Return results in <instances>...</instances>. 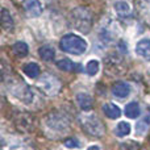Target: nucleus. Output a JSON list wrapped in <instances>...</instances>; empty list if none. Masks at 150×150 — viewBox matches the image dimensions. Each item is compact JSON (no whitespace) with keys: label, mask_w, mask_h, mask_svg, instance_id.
Listing matches in <instances>:
<instances>
[{"label":"nucleus","mask_w":150,"mask_h":150,"mask_svg":"<svg viewBox=\"0 0 150 150\" xmlns=\"http://www.w3.org/2000/svg\"><path fill=\"white\" fill-rule=\"evenodd\" d=\"M136 53L144 59L150 61V40L142 38L141 41H138L136 45Z\"/></svg>","instance_id":"nucleus-6"},{"label":"nucleus","mask_w":150,"mask_h":150,"mask_svg":"<svg viewBox=\"0 0 150 150\" xmlns=\"http://www.w3.org/2000/svg\"><path fill=\"white\" fill-rule=\"evenodd\" d=\"M40 87L46 93H49V95H54V93L58 92L61 84H59V82L55 79V76L45 75V76H42V79L40 80Z\"/></svg>","instance_id":"nucleus-3"},{"label":"nucleus","mask_w":150,"mask_h":150,"mask_svg":"<svg viewBox=\"0 0 150 150\" xmlns=\"http://www.w3.org/2000/svg\"><path fill=\"white\" fill-rule=\"evenodd\" d=\"M115 11L120 16H125L130 13V7L127 1H117V3H115Z\"/></svg>","instance_id":"nucleus-16"},{"label":"nucleus","mask_w":150,"mask_h":150,"mask_svg":"<svg viewBox=\"0 0 150 150\" xmlns=\"http://www.w3.org/2000/svg\"><path fill=\"white\" fill-rule=\"evenodd\" d=\"M130 130H132V128H130L129 122L121 121L117 124L116 129H115V134H116L117 137H125V136H128L130 133Z\"/></svg>","instance_id":"nucleus-12"},{"label":"nucleus","mask_w":150,"mask_h":150,"mask_svg":"<svg viewBox=\"0 0 150 150\" xmlns=\"http://www.w3.org/2000/svg\"><path fill=\"white\" fill-rule=\"evenodd\" d=\"M136 8H137L140 16L144 18V21L148 23L150 26V0H137Z\"/></svg>","instance_id":"nucleus-5"},{"label":"nucleus","mask_w":150,"mask_h":150,"mask_svg":"<svg viewBox=\"0 0 150 150\" xmlns=\"http://www.w3.org/2000/svg\"><path fill=\"white\" fill-rule=\"evenodd\" d=\"M125 115H127V117H129V119H137L141 115L140 104L136 103V101H132V103L127 104V107H125Z\"/></svg>","instance_id":"nucleus-10"},{"label":"nucleus","mask_w":150,"mask_h":150,"mask_svg":"<svg viewBox=\"0 0 150 150\" xmlns=\"http://www.w3.org/2000/svg\"><path fill=\"white\" fill-rule=\"evenodd\" d=\"M71 24L78 30L87 33L92 26V16L87 8H75L70 15Z\"/></svg>","instance_id":"nucleus-2"},{"label":"nucleus","mask_w":150,"mask_h":150,"mask_svg":"<svg viewBox=\"0 0 150 150\" xmlns=\"http://www.w3.org/2000/svg\"><path fill=\"white\" fill-rule=\"evenodd\" d=\"M112 93H113L116 98H120V99H124L127 96H129L130 93V86L128 83H124V82H119L112 87Z\"/></svg>","instance_id":"nucleus-7"},{"label":"nucleus","mask_w":150,"mask_h":150,"mask_svg":"<svg viewBox=\"0 0 150 150\" xmlns=\"http://www.w3.org/2000/svg\"><path fill=\"white\" fill-rule=\"evenodd\" d=\"M87 150H100V148H99V146H91V148H88Z\"/></svg>","instance_id":"nucleus-21"},{"label":"nucleus","mask_w":150,"mask_h":150,"mask_svg":"<svg viewBox=\"0 0 150 150\" xmlns=\"http://www.w3.org/2000/svg\"><path fill=\"white\" fill-rule=\"evenodd\" d=\"M99 66H100L99 65V61H96V59L90 61V62L87 63V66H86V73H87L88 75H91V76H93V75L98 74Z\"/></svg>","instance_id":"nucleus-18"},{"label":"nucleus","mask_w":150,"mask_h":150,"mask_svg":"<svg viewBox=\"0 0 150 150\" xmlns=\"http://www.w3.org/2000/svg\"><path fill=\"white\" fill-rule=\"evenodd\" d=\"M1 25H3V28L7 29V30L13 29V20L7 9H1Z\"/></svg>","instance_id":"nucleus-14"},{"label":"nucleus","mask_w":150,"mask_h":150,"mask_svg":"<svg viewBox=\"0 0 150 150\" xmlns=\"http://www.w3.org/2000/svg\"><path fill=\"white\" fill-rule=\"evenodd\" d=\"M103 112L105 113L107 117H109V119H112V120L119 119V117L121 116V109H120L116 104H112V103L104 104L103 105Z\"/></svg>","instance_id":"nucleus-8"},{"label":"nucleus","mask_w":150,"mask_h":150,"mask_svg":"<svg viewBox=\"0 0 150 150\" xmlns=\"http://www.w3.org/2000/svg\"><path fill=\"white\" fill-rule=\"evenodd\" d=\"M59 46L65 53L74 54V55H80L87 50V42H86L84 38H82V37L70 33L61 38Z\"/></svg>","instance_id":"nucleus-1"},{"label":"nucleus","mask_w":150,"mask_h":150,"mask_svg":"<svg viewBox=\"0 0 150 150\" xmlns=\"http://www.w3.org/2000/svg\"><path fill=\"white\" fill-rule=\"evenodd\" d=\"M65 146L69 149H76L79 148V141L76 140V138H67V140H65Z\"/></svg>","instance_id":"nucleus-19"},{"label":"nucleus","mask_w":150,"mask_h":150,"mask_svg":"<svg viewBox=\"0 0 150 150\" xmlns=\"http://www.w3.org/2000/svg\"><path fill=\"white\" fill-rule=\"evenodd\" d=\"M76 101L83 111H88V109L92 108V98H91L88 93H84V92L78 93Z\"/></svg>","instance_id":"nucleus-9"},{"label":"nucleus","mask_w":150,"mask_h":150,"mask_svg":"<svg viewBox=\"0 0 150 150\" xmlns=\"http://www.w3.org/2000/svg\"><path fill=\"white\" fill-rule=\"evenodd\" d=\"M40 66L34 62H30V63H26L24 66V73L25 75H28L29 78H37L40 75Z\"/></svg>","instance_id":"nucleus-13"},{"label":"nucleus","mask_w":150,"mask_h":150,"mask_svg":"<svg viewBox=\"0 0 150 150\" xmlns=\"http://www.w3.org/2000/svg\"><path fill=\"white\" fill-rule=\"evenodd\" d=\"M57 66H58V69H61V70H63V71H73L75 69L74 62H73V61H70L69 58L59 59L57 62Z\"/></svg>","instance_id":"nucleus-17"},{"label":"nucleus","mask_w":150,"mask_h":150,"mask_svg":"<svg viewBox=\"0 0 150 150\" xmlns=\"http://www.w3.org/2000/svg\"><path fill=\"white\" fill-rule=\"evenodd\" d=\"M24 8H25L28 16H30V17H38L44 11V7H42L40 0H25Z\"/></svg>","instance_id":"nucleus-4"},{"label":"nucleus","mask_w":150,"mask_h":150,"mask_svg":"<svg viewBox=\"0 0 150 150\" xmlns=\"http://www.w3.org/2000/svg\"><path fill=\"white\" fill-rule=\"evenodd\" d=\"M12 50L16 55H18V57H25L29 52V47L25 42H16V44L13 45Z\"/></svg>","instance_id":"nucleus-15"},{"label":"nucleus","mask_w":150,"mask_h":150,"mask_svg":"<svg viewBox=\"0 0 150 150\" xmlns=\"http://www.w3.org/2000/svg\"><path fill=\"white\" fill-rule=\"evenodd\" d=\"M38 54L44 61H52L55 55V50L54 47L49 46V45H45V46H41L38 49Z\"/></svg>","instance_id":"nucleus-11"},{"label":"nucleus","mask_w":150,"mask_h":150,"mask_svg":"<svg viewBox=\"0 0 150 150\" xmlns=\"http://www.w3.org/2000/svg\"><path fill=\"white\" fill-rule=\"evenodd\" d=\"M146 128H148V125L145 124V121L138 122V124L136 125V134L144 136V134H145V132H146Z\"/></svg>","instance_id":"nucleus-20"}]
</instances>
